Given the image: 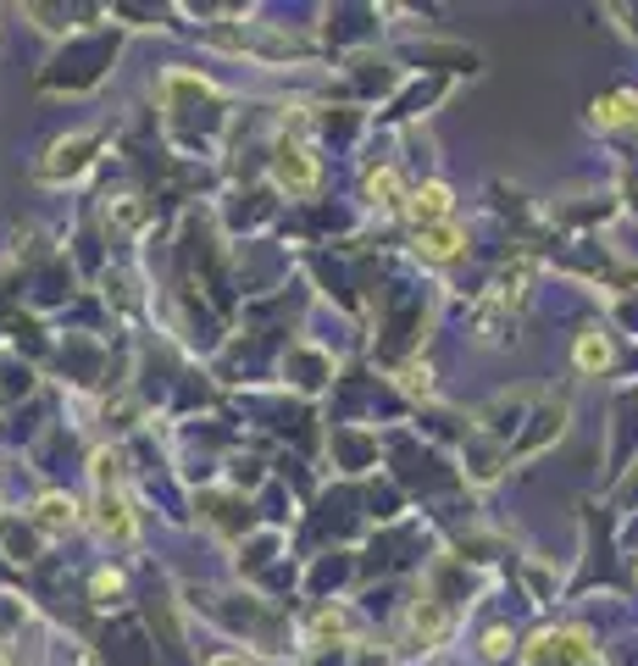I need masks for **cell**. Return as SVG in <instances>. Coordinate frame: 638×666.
Returning a JSON list of instances; mask_svg holds the SVG:
<instances>
[{
  "instance_id": "6da1fadb",
  "label": "cell",
  "mask_w": 638,
  "mask_h": 666,
  "mask_svg": "<svg viewBox=\"0 0 638 666\" xmlns=\"http://www.w3.org/2000/svg\"><path fill=\"white\" fill-rule=\"evenodd\" d=\"M406 217L417 228H438V217H449V190L444 184H422L411 200H406Z\"/></svg>"
},
{
  "instance_id": "7a4b0ae2",
  "label": "cell",
  "mask_w": 638,
  "mask_h": 666,
  "mask_svg": "<svg viewBox=\"0 0 638 666\" xmlns=\"http://www.w3.org/2000/svg\"><path fill=\"white\" fill-rule=\"evenodd\" d=\"M417 244H422V256H428V262H449V256H462V244H467V239H462V228L438 222V228H422Z\"/></svg>"
},
{
  "instance_id": "3957f363",
  "label": "cell",
  "mask_w": 638,
  "mask_h": 666,
  "mask_svg": "<svg viewBox=\"0 0 638 666\" xmlns=\"http://www.w3.org/2000/svg\"><path fill=\"white\" fill-rule=\"evenodd\" d=\"M278 179H284L289 190H300V195L317 184V166L306 161V150H300V145H284V156H278Z\"/></svg>"
},
{
  "instance_id": "277c9868",
  "label": "cell",
  "mask_w": 638,
  "mask_h": 666,
  "mask_svg": "<svg viewBox=\"0 0 638 666\" xmlns=\"http://www.w3.org/2000/svg\"><path fill=\"white\" fill-rule=\"evenodd\" d=\"M594 123L605 128H638V95H611V101H594Z\"/></svg>"
},
{
  "instance_id": "5b68a950",
  "label": "cell",
  "mask_w": 638,
  "mask_h": 666,
  "mask_svg": "<svg viewBox=\"0 0 638 666\" xmlns=\"http://www.w3.org/2000/svg\"><path fill=\"white\" fill-rule=\"evenodd\" d=\"M101 533H112V539H134V517H128V506L117 494H101Z\"/></svg>"
},
{
  "instance_id": "8992f818",
  "label": "cell",
  "mask_w": 638,
  "mask_h": 666,
  "mask_svg": "<svg viewBox=\"0 0 638 666\" xmlns=\"http://www.w3.org/2000/svg\"><path fill=\"white\" fill-rule=\"evenodd\" d=\"M39 523H45V528H61V523L72 528V523H78V506H72L67 494H45V500H39Z\"/></svg>"
},
{
  "instance_id": "52a82bcc",
  "label": "cell",
  "mask_w": 638,
  "mask_h": 666,
  "mask_svg": "<svg viewBox=\"0 0 638 666\" xmlns=\"http://www.w3.org/2000/svg\"><path fill=\"white\" fill-rule=\"evenodd\" d=\"M605 361H611V345L600 340V333H583V340H578V367L583 372H600Z\"/></svg>"
},
{
  "instance_id": "ba28073f",
  "label": "cell",
  "mask_w": 638,
  "mask_h": 666,
  "mask_svg": "<svg viewBox=\"0 0 638 666\" xmlns=\"http://www.w3.org/2000/svg\"><path fill=\"white\" fill-rule=\"evenodd\" d=\"M367 190H373V200H378V206H395V200H400V179H395V166L373 173V179H367Z\"/></svg>"
},
{
  "instance_id": "9c48e42d",
  "label": "cell",
  "mask_w": 638,
  "mask_h": 666,
  "mask_svg": "<svg viewBox=\"0 0 638 666\" xmlns=\"http://www.w3.org/2000/svg\"><path fill=\"white\" fill-rule=\"evenodd\" d=\"M400 378H406V389H411V394H433V372H428V367H417V361H411Z\"/></svg>"
},
{
  "instance_id": "30bf717a",
  "label": "cell",
  "mask_w": 638,
  "mask_h": 666,
  "mask_svg": "<svg viewBox=\"0 0 638 666\" xmlns=\"http://www.w3.org/2000/svg\"><path fill=\"white\" fill-rule=\"evenodd\" d=\"M344 628H350V622H344V611H322V617H317V633H322V639H328V633L339 639Z\"/></svg>"
},
{
  "instance_id": "8fae6325",
  "label": "cell",
  "mask_w": 638,
  "mask_h": 666,
  "mask_svg": "<svg viewBox=\"0 0 638 666\" xmlns=\"http://www.w3.org/2000/svg\"><path fill=\"white\" fill-rule=\"evenodd\" d=\"M117 589H123L117 572H101V577H95V595H117Z\"/></svg>"
},
{
  "instance_id": "7c38bea8",
  "label": "cell",
  "mask_w": 638,
  "mask_h": 666,
  "mask_svg": "<svg viewBox=\"0 0 638 666\" xmlns=\"http://www.w3.org/2000/svg\"><path fill=\"white\" fill-rule=\"evenodd\" d=\"M212 666H250V661H239V655H217Z\"/></svg>"
}]
</instances>
